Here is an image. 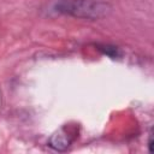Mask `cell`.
Segmentation results:
<instances>
[{"instance_id": "cell-1", "label": "cell", "mask_w": 154, "mask_h": 154, "mask_svg": "<svg viewBox=\"0 0 154 154\" xmlns=\"http://www.w3.org/2000/svg\"><path fill=\"white\" fill-rule=\"evenodd\" d=\"M54 10L77 18L97 19L106 16L111 7L107 2L99 0H58Z\"/></svg>"}, {"instance_id": "cell-2", "label": "cell", "mask_w": 154, "mask_h": 154, "mask_svg": "<svg viewBox=\"0 0 154 154\" xmlns=\"http://www.w3.org/2000/svg\"><path fill=\"white\" fill-rule=\"evenodd\" d=\"M72 142V138H70V135H69V131L66 132L65 129H60L58 131L57 135H53L52 138H51V147H53L54 149L57 150H63L65 149L66 147L70 146V143Z\"/></svg>"}, {"instance_id": "cell-3", "label": "cell", "mask_w": 154, "mask_h": 154, "mask_svg": "<svg viewBox=\"0 0 154 154\" xmlns=\"http://www.w3.org/2000/svg\"><path fill=\"white\" fill-rule=\"evenodd\" d=\"M148 150H149V153L153 152V138H152V135H150L149 141H148Z\"/></svg>"}]
</instances>
